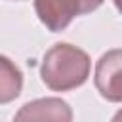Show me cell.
I'll use <instances>...</instances> for the list:
<instances>
[{
    "label": "cell",
    "instance_id": "cell-1",
    "mask_svg": "<svg viewBox=\"0 0 122 122\" xmlns=\"http://www.w3.org/2000/svg\"><path fill=\"white\" fill-rule=\"evenodd\" d=\"M90 69L92 61L84 50L59 42L46 51L40 63V78L53 92H69L88 80Z\"/></svg>",
    "mask_w": 122,
    "mask_h": 122
},
{
    "label": "cell",
    "instance_id": "cell-2",
    "mask_svg": "<svg viewBox=\"0 0 122 122\" xmlns=\"http://www.w3.org/2000/svg\"><path fill=\"white\" fill-rule=\"evenodd\" d=\"M101 4L103 0H34V11L48 30L61 32L74 17L92 13Z\"/></svg>",
    "mask_w": 122,
    "mask_h": 122
},
{
    "label": "cell",
    "instance_id": "cell-3",
    "mask_svg": "<svg viewBox=\"0 0 122 122\" xmlns=\"http://www.w3.org/2000/svg\"><path fill=\"white\" fill-rule=\"evenodd\" d=\"M93 84L103 99L111 103L122 101V50H109L99 57Z\"/></svg>",
    "mask_w": 122,
    "mask_h": 122
},
{
    "label": "cell",
    "instance_id": "cell-4",
    "mask_svg": "<svg viewBox=\"0 0 122 122\" xmlns=\"http://www.w3.org/2000/svg\"><path fill=\"white\" fill-rule=\"evenodd\" d=\"M13 122H72V109L61 97H42L25 103Z\"/></svg>",
    "mask_w": 122,
    "mask_h": 122
},
{
    "label": "cell",
    "instance_id": "cell-5",
    "mask_svg": "<svg viewBox=\"0 0 122 122\" xmlns=\"http://www.w3.org/2000/svg\"><path fill=\"white\" fill-rule=\"evenodd\" d=\"M0 67H2L0 69V101L2 103H10L11 99H15L21 93L23 74L6 55H2Z\"/></svg>",
    "mask_w": 122,
    "mask_h": 122
},
{
    "label": "cell",
    "instance_id": "cell-6",
    "mask_svg": "<svg viewBox=\"0 0 122 122\" xmlns=\"http://www.w3.org/2000/svg\"><path fill=\"white\" fill-rule=\"evenodd\" d=\"M111 122H122V109H120V111L112 116V120H111Z\"/></svg>",
    "mask_w": 122,
    "mask_h": 122
},
{
    "label": "cell",
    "instance_id": "cell-7",
    "mask_svg": "<svg viewBox=\"0 0 122 122\" xmlns=\"http://www.w3.org/2000/svg\"><path fill=\"white\" fill-rule=\"evenodd\" d=\"M112 2H114V6H116V10H118V11L122 13V0H112Z\"/></svg>",
    "mask_w": 122,
    "mask_h": 122
}]
</instances>
